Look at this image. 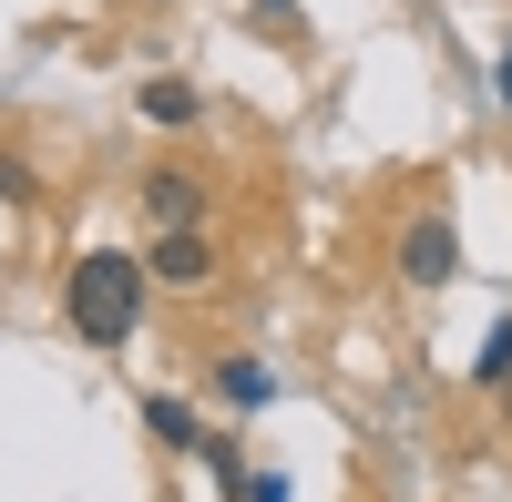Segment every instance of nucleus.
<instances>
[{
  "label": "nucleus",
  "instance_id": "7ed1b4c3",
  "mask_svg": "<svg viewBox=\"0 0 512 502\" xmlns=\"http://www.w3.org/2000/svg\"><path fill=\"white\" fill-rule=\"evenodd\" d=\"M451 267H461V236H451L441 216L400 226V277H410V287H451Z\"/></svg>",
  "mask_w": 512,
  "mask_h": 502
},
{
  "label": "nucleus",
  "instance_id": "39448f33",
  "mask_svg": "<svg viewBox=\"0 0 512 502\" xmlns=\"http://www.w3.org/2000/svg\"><path fill=\"white\" fill-rule=\"evenodd\" d=\"M144 421H154L164 451H205V431H195V410H185V400H164V390H154V400H144Z\"/></svg>",
  "mask_w": 512,
  "mask_h": 502
},
{
  "label": "nucleus",
  "instance_id": "1a4fd4ad",
  "mask_svg": "<svg viewBox=\"0 0 512 502\" xmlns=\"http://www.w3.org/2000/svg\"><path fill=\"white\" fill-rule=\"evenodd\" d=\"M246 502H287V482H277V472H256V482H246Z\"/></svg>",
  "mask_w": 512,
  "mask_h": 502
},
{
  "label": "nucleus",
  "instance_id": "f257e3e1",
  "mask_svg": "<svg viewBox=\"0 0 512 502\" xmlns=\"http://www.w3.org/2000/svg\"><path fill=\"white\" fill-rule=\"evenodd\" d=\"M144 277H154V267L134 257V246H82L72 277H62V318H72L93 349H123V339L144 328Z\"/></svg>",
  "mask_w": 512,
  "mask_h": 502
},
{
  "label": "nucleus",
  "instance_id": "9d476101",
  "mask_svg": "<svg viewBox=\"0 0 512 502\" xmlns=\"http://www.w3.org/2000/svg\"><path fill=\"white\" fill-rule=\"evenodd\" d=\"M502 113H512V52H502Z\"/></svg>",
  "mask_w": 512,
  "mask_h": 502
},
{
  "label": "nucleus",
  "instance_id": "0eeeda50",
  "mask_svg": "<svg viewBox=\"0 0 512 502\" xmlns=\"http://www.w3.org/2000/svg\"><path fill=\"white\" fill-rule=\"evenodd\" d=\"M226 400H267V369H256V359H226Z\"/></svg>",
  "mask_w": 512,
  "mask_h": 502
},
{
  "label": "nucleus",
  "instance_id": "423d86ee",
  "mask_svg": "<svg viewBox=\"0 0 512 502\" xmlns=\"http://www.w3.org/2000/svg\"><path fill=\"white\" fill-rule=\"evenodd\" d=\"M144 113H154V123H195L205 93H195V82H144Z\"/></svg>",
  "mask_w": 512,
  "mask_h": 502
},
{
  "label": "nucleus",
  "instance_id": "20e7f679",
  "mask_svg": "<svg viewBox=\"0 0 512 502\" xmlns=\"http://www.w3.org/2000/svg\"><path fill=\"white\" fill-rule=\"evenodd\" d=\"M144 216L154 226H195L205 216V185L195 175H144Z\"/></svg>",
  "mask_w": 512,
  "mask_h": 502
},
{
  "label": "nucleus",
  "instance_id": "6e6552de",
  "mask_svg": "<svg viewBox=\"0 0 512 502\" xmlns=\"http://www.w3.org/2000/svg\"><path fill=\"white\" fill-rule=\"evenodd\" d=\"M482 380H492V390L512 380V328H492V339H482Z\"/></svg>",
  "mask_w": 512,
  "mask_h": 502
},
{
  "label": "nucleus",
  "instance_id": "9b49d317",
  "mask_svg": "<svg viewBox=\"0 0 512 502\" xmlns=\"http://www.w3.org/2000/svg\"><path fill=\"white\" fill-rule=\"evenodd\" d=\"M502 410H512V380H502Z\"/></svg>",
  "mask_w": 512,
  "mask_h": 502
},
{
  "label": "nucleus",
  "instance_id": "f03ea898",
  "mask_svg": "<svg viewBox=\"0 0 512 502\" xmlns=\"http://www.w3.org/2000/svg\"><path fill=\"white\" fill-rule=\"evenodd\" d=\"M144 267H154L164 287H205V277H216V236H205V226H164V236L144 246Z\"/></svg>",
  "mask_w": 512,
  "mask_h": 502
}]
</instances>
